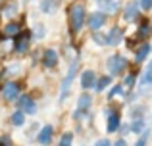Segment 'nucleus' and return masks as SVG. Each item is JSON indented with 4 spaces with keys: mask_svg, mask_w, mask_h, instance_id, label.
Instances as JSON below:
<instances>
[{
    "mask_svg": "<svg viewBox=\"0 0 152 146\" xmlns=\"http://www.w3.org/2000/svg\"><path fill=\"white\" fill-rule=\"evenodd\" d=\"M142 10H152V0H139Z\"/></svg>",
    "mask_w": 152,
    "mask_h": 146,
    "instance_id": "obj_34",
    "label": "nucleus"
},
{
    "mask_svg": "<svg viewBox=\"0 0 152 146\" xmlns=\"http://www.w3.org/2000/svg\"><path fill=\"white\" fill-rule=\"evenodd\" d=\"M94 4H96L102 12H108V14H114L119 8V4L115 2V0H94Z\"/></svg>",
    "mask_w": 152,
    "mask_h": 146,
    "instance_id": "obj_19",
    "label": "nucleus"
},
{
    "mask_svg": "<svg viewBox=\"0 0 152 146\" xmlns=\"http://www.w3.org/2000/svg\"><path fill=\"white\" fill-rule=\"evenodd\" d=\"M106 12H94V14H91L89 17H87V25H89V29L91 31H98L100 29V27L104 25V23H106Z\"/></svg>",
    "mask_w": 152,
    "mask_h": 146,
    "instance_id": "obj_10",
    "label": "nucleus"
},
{
    "mask_svg": "<svg viewBox=\"0 0 152 146\" xmlns=\"http://www.w3.org/2000/svg\"><path fill=\"white\" fill-rule=\"evenodd\" d=\"M45 35H46L45 25H42V23H37V25L33 27V37L35 38H45Z\"/></svg>",
    "mask_w": 152,
    "mask_h": 146,
    "instance_id": "obj_27",
    "label": "nucleus"
},
{
    "mask_svg": "<svg viewBox=\"0 0 152 146\" xmlns=\"http://www.w3.org/2000/svg\"><path fill=\"white\" fill-rule=\"evenodd\" d=\"M79 58H75L73 62H71V65H69V69H67V75H66V79L62 81V94H60V102H64L67 98V94H69V86L73 85V81H75V77H77V71H79Z\"/></svg>",
    "mask_w": 152,
    "mask_h": 146,
    "instance_id": "obj_2",
    "label": "nucleus"
},
{
    "mask_svg": "<svg viewBox=\"0 0 152 146\" xmlns=\"http://www.w3.org/2000/svg\"><path fill=\"white\" fill-rule=\"evenodd\" d=\"M127 65H129V62H127V58H123L121 54H114V56H110L108 62H106V68H108V73L110 75H121L127 69Z\"/></svg>",
    "mask_w": 152,
    "mask_h": 146,
    "instance_id": "obj_4",
    "label": "nucleus"
},
{
    "mask_svg": "<svg viewBox=\"0 0 152 146\" xmlns=\"http://www.w3.org/2000/svg\"><path fill=\"white\" fill-rule=\"evenodd\" d=\"M150 90H152V65L148 64L146 71L139 77V94H141V96H146Z\"/></svg>",
    "mask_w": 152,
    "mask_h": 146,
    "instance_id": "obj_8",
    "label": "nucleus"
},
{
    "mask_svg": "<svg viewBox=\"0 0 152 146\" xmlns=\"http://www.w3.org/2000/svg\"><path fill=\"white\" fill-rule=\"evenodd\" d=\"M150 52H152V46L148 44V42H142V44L139 46L137 54H135V62H137V64H141V62H145L146 58L150 56Z\"/></svg>",
    "mask_w": 152,
    "mask_h": 146,
    "instance_id": "obj_18",
    "label": "nucleus"
},
{
    "mask_svg": "<svg viewBox=\"0 0 152 146\" xmlns=\"http://www.w3.org/2000/svg\"><path fill=\"white\" fill-rule=\"evenodd\" d=\"M121 41H123V31L119 27H112L106 35V44L108 46H118Z\"/></svg>",
    "mask_w": 152,
    "mask_h": 146,
    "instance_id": "obj_15",
    "label": "nucleus"
},
{
    "mask_svg": "<svg viewBox=\"0 0 152 146\" xmlns=\"http://www.w3.org/2000/svg\"><path fill=\"white\" fill-rule=\"evenodd\" d=\"M85 19H87V14H85V6L83 4H73L69 8V27H71V33H79L85 25Z\"/></svg>",
    "mask_w": 152,
    "mask_h": 146,
    "instance_id": "obj_1",
    "label": "nucleus"
},
{
    "mask_svg": "<svg viewBox=\"0 0 152 146\" xmlns=\"http://www.w3.org/2000/svg\"><path fill=\"white\" fill-rule=\"evenodd\" d=\"M31 37H33L31 33L21 31V33L14 38V50H15V52H18V54H25L27 50H29V46H31Z\"/></svg>",
    "mask_w": 152,
    "mask_h": 146,
    "instance_id": "obj_7",
    "label": "nucleus"
},
{
    "mask_svg": "<svg viewBox=\"0 0 152 146\" xmlns=\"http://www.w3.org/2000/svg\"><path fill=\"white\" fill-rule=\"evenodd\" d=\"M19 71H21V65H19V64H14V65H10V68L6 69V75H18Z\"/></svg>",
    "mask_w": 152,
    "mask_h": 146,
    "instance_id": "obj_33",
    "label": "nucleus"
},
{
    "mask_svg": "<svg viewBox=\"0 0 152 146\" xmlns=\"http://www.w3.org/2000/svg\"><path fill=\"white\" fill-rule=\"evenodd\" d=\"M121 92H123V85H115L112 90H108V100H110V98H115V96H119Z\"/></svg>",
    "mask_w": 152,
    "mask_h": 146,
    "instance_id": "obj_29",
    "label": "nucleus"
},
{
    "mask_svg": "<svg viewBox=\"0 0 152 146\" xmlns=\"http://www.w3.org/2000/svg\"><path fill=\"white\" fill-rule=\"evenodd\" d=\"M52 139H54V127H52V125H45V127L39 131V135H37V142L41 146L52 144Z\"/></svg>",
    "mask_w": 152,
    "mask_h": 146,
    "instance_id": "obj_11",
    "label": "nucleus"
},
{
    "mask_svg": "<svg viewBox=\"0 0 152 146\" xmlns=\"http://www.w3.org/2000/svg\"><path fill=\"white\" fill-rule=\"evenodd\" d=\"M2 96H4V100H8V102H15L19 96H21V86H19V83L18 81H8V83H4V86H2Z\"/></svg>",
    "mask_w": 152,
    "mask_h": 146,
    "instance_id": "obj_6",
    "label": "nucleus"
},
{
    "mask_svg": "<svg viewBox=\"0 0 152 146\" xmlns=\"http://www.w3.org/2000/svg\"><path fill=\"white\" fill-rule=\"evenodd\" d=\"M58 62H60V56L54 48H46L45 52H42V65H45V68L52 69V68L58 65Z\"/></svg>",
    "mask_w": 152,
    "mask_h": 146,
    "instance_id": "obj_12",
    "label": "nucleus"
},
{
    "mask_svg": "<svg viewBox=\"0 0 152 146\" xmlns=\"http://www.w3.org/2000/svg\"><path fill=\"white\" fill-rule=\"evenodd\" d=\"M139 8H141V2H129L125 8H123V17L125 21H135L139 17Z\"/></svg>",
    "mask_w": 152,
    "mask_h": 146,
    "instance_id": "obj_14",
    "label": "nucleus"
},
{
    "mask_svg": "<svg viewBox=\"0 0 152 146\" xmlns=\"http://www.w3.org/2000/svg\"><path fill=\"white\" fill-rule=\"evenodd\" d=\"M0 146H14L12 137L10 135H0Z\"/></svg>",
    "mask_w": 152,
    "mask_h": 146,
    "instance_id": "obj_31",
    "label": "nucleus"
},
{
    "mask_svg": "<svg viewBox=\"0 0 152 146\" xmlns=\"http://www.w3.org/2000/svg\"><path fill=\"white\" fill-rule=\"evenodd\" d=\"M73 144V133H64L62 137H60V142H58V146H71Z\"/></svg>",
    "mask_w": 152,
    "mask_h": 146,
    "instance_id": "obj_26",
    "label": "nucleus"
},
{
    "mask_svg": "<svg viewBox=\"0 0 152 146\" xmlns=\"http://www.w3.org/2000/svg\"><path fill=\"white\" fill-rule=\"evenodd\" d=\"M152 35V25L148 21H142L141 25H139V29H137V38L139 41H146Z\"/></svg>",
    "mask_w": 152,
    "mask_h": 146,
    "instance_id": "obj_20",
    "label": "nucleus"
},
{
    "mask_svg": "<svg viewBox=\"0 0 152 146\" xmlns=\"http://www.w3.org/2000/svg\"><path fill=\"white\" fill-rule=\"evenodd\" d=\"M129 131H131V127H129V125H127V123H123L121 127H119V133H121V135H127V133H129Z\"/></svg>",
    "mask_w": 152,
    "mask_h": 146,
    "instance_id": "obj_35",
    "label": "nucleus"
},
{
    "mask_svg": "<svg viewBox=\"0 0 152 146\" xmlns=\"http://www.w3.org/2000/svg\"><path fill=\"white\" fill-rule=\"evenodd\" d=\"M114 146H127V142H125V139H119V140H115Z\"/></svg>",
    "mask_w": 152,
    "mask_h": 146,
    "instance_id": "obj_37",
    "label": "nucleus"
},
{
    "mask_svg": "<svg viewBox=\"0 0 152 146\" xmlns=\"http://www.w3.org/2000/svg\"><path fill=\"white\" fill-rule=\"evenodd\" d=\"M0 2H2V0H0Z\"/></svg>",
    "mask_w": 152,
    "mask_h": 146,
    "instance_id": "obj_39",
    "label": "nucleus"
},
{
    "mask_svg": "<svg viewBox=\"0 0 152 146\" xmlns=\"http://www.w3.org/2000/svg\"><path fill=\"white\" fill-rule=\"evenodd\" d=\"M150 65H152V62H150Z\"/></svg>",
    "mask_w": 152,
    "mask_h": 146,
    "instance_id": "obj_38",
    "label": "nucleus"
},
{
    "mask_svg": "<svg viewBox=\"0 0 152 146\" xmlns=\"http://www.w3.org/2000/svg\"><path fill=\"white\" fill-rule=\"evenodd\" d=\"M146 129H148V121H146L145 117H139V119H133V123H131V131H133V133H137V135L145 133Z\"/></svg>",
    "mask_w": 152,
    "mask_h": 146,
    "instance_id": "obj_22",
    "label": "nucleus"
},
{
    "mask_svg": "<svg viewBox=\"0 0 152 146\" xmlns=\"http://www.w3.org/2000/svg\"><path fill=\"white\" fill-rule=\"evenodd\" d=\"M39 8H41L42 14H54L58 10V0H41Z\"/></svg>",
    "mask_w": 152,
    "mask_h": 146,
    "instance_id": "obj_23",
    "label": "nucleus"
},
{
    "mask_svg": "<svg viewBox=\"0 0 152 146\" xmlns=\"http://www.w3.org/2000/svg\"><path fill=\"white\" fill-rule=\"evenodd\" d=\"M93 41L94 42H96V44H106V37H104V35L102 33H93Z\"/></svg>",
    "mask_w": 152,
    "mask_h": 146,
    "instance_id": "obj_32",
    "label": "nucleus"
},
{
    "mask_svg": "<svg viewBox=\"0 0 152 146\" xmlns=\"http://www.w3.org/2000/svg\"><path fill=\"white\" fill-rule=\"evenodd\" d=\"M2 15L6 19H12V17H15V15H18V12H19V4L15 2V0H10V2H6L2 6Z\"/></svg>",
    "mask_w": 152,
    "mask_h": 146,
    "instance_id": "obj_17",
    "label": "nucleus"
},
{
    "mask_svg": "<svg viewBox=\"0 0 152 146\" xmlns=\"http://www.w3.org/2000/svg\"><path fill=\"white\" fill-rule=\"evenodd\" d=\"M93 108V94H79L77 98V108L73 112V119H83L85 115H89V110Z\"/></svg>",
    "mask_w": 152,
    "mask_h": 146,
    "instance_id": "obj_3",
    "label": "nucleus"
},
{
    "mask_svg": "<svg viewBox=\"0 0 152 146\" xmlns=\"http://www.w3.org/2000/svg\"><path fill=\"white\" fill-rule=\"evenodd\" d=\"M94 146H112V142H110V140H96Z\"/></svg>",
    "mask_w": 152,
    "mask_h": 146,
    "instance_id": "obj_36",
    "label": "nucleus"
},
{
    "mask_svg": "<svg viewBox=\"0 0 152 146\" xmlns=\"http://www.w3.org/2000/svg\"><path fill=\"white\" fill-rule=\"evenodd\" d=\"M145 106L142 104H139V106H131V110H129V115L133 117V119H139V117H145Z\"/></svg>",
    "mask_w": 152,
    "mask_h": 146,
    "instance_id": "obj_25",
    "label": "nucleus"
},
{
    "mask_svg": "<svg viewBox=\"0 0 152 146\" xmlns=\"http://www.w3.org/2000/svg\"><path fill=\"white\" fill-rule=\"evenodd\" d=\"M10 121H12V125H14V127H23V125H25V112L18 108L10 115Z\"/></svg>",
    "mask_w": 152,
    "mask_h": 146,
    "instance_id": "obj_21",
    "label": "nucleus"
},
{
    "mask_svg": "<svg viewBox=\"0 0 152 146\" xmlns=\"http://www.w3.org/2000/svg\"><path fill=\"white\" fill-rule=\"evenodd\" d=\"M96 81H98V77H96V73H94L93 69H87V71L81 73V86L85 90L96 89Z\"/></svg>",
    "mask_w": 152,
    "mask_h": 146,
    "instance_id": "obj_13",
    "label": "nucleus"
},
{
    "mask_svg": "<svg viewBox=\"0 0 152 146\" xmlns=\"http://www.w3.org/2000/svg\"><path fill=\"white\" fill-rule=\"evenodd\" d=\"M135 83H137V75H135V73H129L125 77V81H123V86L131 89V86H135Z\"/></svg>",
    "mask_w": 152,
    "mask_h": 146,
    "instance_id": "obj_30",
    "label": "nucleus"
},
{
    "mask_svg": "<svg viewBox=\"0 0 152 146\" xmlns=\"http://www.w3.org/2000/svg\"><path fill=\"white\" fill-rule=\"evenodd\" d=\"M104 115H106V131L108 133L119 131V127H121V115H119L118 110L108 106V108H104Z\"/></svg>",
    "mask_w": 152,
    "mask_h": 146,
    "instance_id": "obj_5",
    "label": "nucleus"
},
{
    "mask_svg": "<svg viewBox=\"0 0 152 146\" xmlns=\"http://www.w3.org/2000/svg\"><path fill=\"white\" fill-rule=\"evenodd\" d=\"M15 102H18V108L23 110L25 113H31V115L37 113V102L31 98V94H21Z\"/></svg>",
    "mask_w": 152,
    "mask_h": 146,
    "instance_id": "obj_9",
    "label": "nucleus"
},
{
    "mask_svg": "<svg viewBox=\"0 0 152 146\" xmlns=\"http://www.w3.org/2000/svg\"><path fill=\"white\" fill-rule=\"evenodd\" d=\"M112 85V77L110 75H104V77H98V81H96V92H104L106 90V86H110Z\"/></svg>",
    "mask_w": 152,
    "mask_h": 146,
    "instance_id": "obj_24",
    "label": "nucleus"
},
{
    "mask_svg": "<svg viewBox=\"0 0 152 146\" xmlns=\"http://www.w3.org/2000/svg\"><path fill=\"white\" fill-rule=\"evenodd\" d=\"M148 139H150V129H146L145 133H141V137H139V140L135 142V146H146Z\"/></svg>",
    "mask_w": 152,
    "mask_h": 146,
    "instance_id": "obj_28",
    "label": "nucleus"
},
{
    "mask_svg": "<svg viewBox=\"0 0 152 146\" xmlns=\"http://www.w3.org/2000/svg\"><path fill=\"white\" fill-rule=\"evenodd\" d=\"M21 31L23 29H21V23H19V21H10L2 29V35H4V38H15Z\"/></svg>",
    "mask_w": 152,
    "mask_h": 146,
    "instance_id": "obj_16",
    "label": "nucleus"
}]
</instances>
